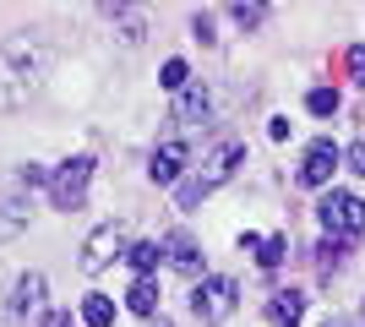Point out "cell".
Listing matches in <instances>:
<instances>
[{"instance_id": "1", "label": "cell", "mask_w": 365, "mask_h": 327, "mask_svg": "<svg viewBox=\"0 0 365 327\" xmlns=\"http://www.w3.org/2000/svg\"><path fill=\"white\" fill-rule=\"evenodd\" d=\"M44 66H49V49L33 44L28 33H16L0 44V109H22L38 82H44Z\"/></svg>"}, {"instance_id": "2", "label": "cell", "mask_w": 365, "mask_h": 327, "mask_svg": "<svg viewBox=\"0 0 365 327\" xmlns=\"http://www.w3.org/2000/svg\"><path fill=\"white\" fill-rule=\"evenodd\" d=\"M317 218H322V229H327V240H354V234H365V202L354 191H327Z\"/></svg>"}, {"instance_id": "3", "label": "cell", "mask_w": 365, "mask_h": 327, "mask_svg": "<svg viewBox=\"0 0 365 327\" xmlns=\"http://www.w3.org/2000/svg\"><path fill=\"white\" fill-rule=\"evenodd\" d=\"M88 180H93V158H66L61 170H55V180H49V197H55V207H61V213L82 207V197H88Z\"/></svg>"}, {"instance_id": "4", "label": "cell", "mask_w": 365, "mask_h": 327, "mask_svg": "<svg viewBox=\"0 0 365 327\" xmlns=\"http://www.w3.org/2000/svg\"><path fill=\"white\" fill-rule=\"evenodd\" d=\"M191 311L207 316V322L229 316V311H235V279H202L197 295H191Z\"/></svg>"}, {"instance_id": "5", "label": "cell", "mask_w": 365, "mask_h": 327, "mask_svg": "<svg viewBox=\"0 0 365 327\" xmlns=\"http://www.w3.org/2000/svg\"><path fill=\"white\" fill-rule=\"evenodd\" d=\"M115 256H120V224H98V229L88 234V246H82V267H88V273H104Z\"/></svg>"}, {"instance_id": "6", "label": "cell", "mask_w": 365, "mask_h": 327, "mask_svg": "<svg viewBox=\"0 0 365 327\" xmlns=\"http://www.w3.org/2000/svg\"><path fill=\"white\" fill-rule=\"evenodd\" d=\"M235 164H240V142L224 137L207 147V158H202V186H224L229 175H235Z\"/></svg>"}, {"instance_id": "7", "label": "cell", "mask_w": 365, "mask_h": 327, "mask_svg": "<svg viewBox=\"0 0 365 327\" xmlns=\"http://www.w3.org/2000/svg\"><path fill=\"white\" fill-rule=\"evenodd\" d=\"M28 218H33L28 197L16 186H0V240H16V234L28 229Z\"/></svg>"}, {"instance_id": "8", "label": "cell", "mask_w": 365, "mask_h": 327, "mask_svg": "<svg viewBox=\"0 0 365 327\" xmlns=\"http://www.w3.org/2000/svg\"><path fill=\"white\" fill-rule=\"evenodd\" d=\"M333 170H338V147L333 142H311V147H305V164H300V180L305 186H327Z\"/></svg>"}, {"instance_id": "9", "label": "cell", "mask_w": 365, "mask_h": 327, "mask_svg": "<svg viewBox=\"0 0 365 327\" xmlns=\"http://www.w3.org/2000/svg\"><path fill=\"white\" fill-rule=\"evenodd\" d=\"M158 251H164V262L175 267V273H197V267H202V251H197V240H191L185 229H169Z\"/></svg>"}, {"instance_id": "10", "label": "cell", "mask_w": 365, "mask_h": 327, "mask_svg": "<svg viewBox=\"0 0 365 327\" xmlns=\"http://www.w3.org/2000/svg\"><path fill=\"white\" fill-rule=\"evenodd\" d=\"M148 175L158 180V186H175L185 175V142H164L158 153H153V164H148Z\"/></svg>"}, {"instance_id": "11", "label": "cell", "mask_w": 365, "mask_h": 327, "mask_svg": "<svg viewBox=\"0 0 365 327\" xmlns=\"http://www.w3.org/2000/svg\"><path fill=\"white\" fill-rule=\"evenodd\" d=\"M267 322L273 327H300L305 322V295L300 289H278V295L267 300Z\"/></svg>"}, {"instance_id": "12", "label": "cell", "mask_w": 365, "mask_h": 327, "mask_svg": "<svg viewBox=\"0 0 365 327\" xmlns=\"http://www.w3.org/2000/svg\"><path fill=\"white\" fill-rule=\"evenodd\" d=\"M207 109H213V93H207V82H191V88L175 98V120H180V125H197V120H207Z\"/></svg>"}, {"instance_id": "13", "label": "cell", "mask_w": 365, "mask_h": 327, "mask_svg": "<svg viewBox=\"0 0 365 327\" xmlns=\"http://www.w3.org/2000/svg\"><path fill=\"white\" fill-rule=\"evenodd\" d=\"M38 300H44V273H22L11 289V316H28Z\"/></svg>"}, {"instance_id": "14", "label": "cell", "mask_w": 365, "mask_h": 327, "mask_svg": "<svg viewBox=\"0 0 365 327\" xmlns=\"http://www.w3.org/2000/svg\"><path fill=\"white\" fill-rule=\"evenodd\" d=\"M245 251H257V262L273 273V267L284 262V234H262V240H257V234H245Z\"/></svg>"}, {"instance_id": "15", "label": "cell", "mask_w": 365, "mask_h": 327, "mask_svg": "<svg viewBox=\"0 0 365 327\" xmlns=\"http://www.w3.org/2000/svg\"><path fill=\"white\" fill-rule=\"evenodd\" d=\"M125 306H131L137 316H153V306H158V284L137 279V284H131V295H125Z\"/></svg>"}, {"instance_id": "16", "label": "cell", "mask_w": 365, "mask_h": 327, "mask_svg": "<svg viewBox=\"0 0 365 327\" xmlns=\"http://www.w3.org/2000/svg\"><path fill=\"white\" fill-rule=\"evenodd\" d=\"M164 262V251L153 246V240H137L131 246V267H137V279H153V267Z\"/></svg>"}, {"instance_id": "17", "label": "cell", "mask_w": 365, "mask_h": 327, "mask_svg": "<svg viewBox=\"0 0 365 327\" xmlns=\"http://www.w3.org/2000/svg\"><path fill=\"white\" fill-rule=\"evenodd\" d=\"M82 322H88V327H109V322H115L109 295H88V300H82Z\"/></svg>"}, {"instance_id": "18", "label": "cell", "mask_w": 365, "mask_h": 327, "mask_svg": "<svg viewBox=\"0 0 365 327\" xmlns=\"http://www.w3.org/2000/svg\"><path fill=\"white\" fill-rule=\"evenodd\" d=\"M344 256H349V240H322V251H317V273L327 279L333 267H344Z\"/></svg>"}, {"instance_id": "19", "label": "cell", "mask_w": 365, "mask_h": 327, "mask_svg": "<svg viewBox=\"0 0 365 327\" xmlns=\"http://www.w3.org/2000/svg\"><path fill=\"white\" fill-rule=\"evenodd\" d=\"M158 82H164L169 93H185V88H191V66H185V61H164V71H158Z\"/></svg>"}, {"instance_id": "20", "label": "cell", "mask_w": 365, "mask_h": 327, "mask_svg": "<svg viewBox=\"0 0 365 327\" xmlns=\"http://www.w3.org/2000/svg\"><path fill=\"white\" fill-rule=\"evenodd\" d=\"M305 109H311V115H333V109H338V93H333V88H311Z\"/></svg>"}, {"instance_id": "21", "label": "cell", "mask_w": 365, "mask_h": 327, "mask_svg": "<svg viewBox=\"0 0 365 327\" xmlns=\"http://www.w3.org/2000/svg\"><path fill=\"white\" fill-rule=\"evenodd\" d=\"M49 180H55V170H44V164H28V170H22V186H49Z\"/></svg>"}, {"instance_id": "22", "label": "cell", "mask_w": 365, "mask_h": 327, "mask_svg": "<svg viewBox=\"0 0 365 327\" xmlns=\"http://www.w3.org/2000/svg\"><path fill=\"white\" fill-rule=\"evenodd\" d=\"M229 16H235L240 28H257V22H262V16H267V11H262V6H235V11H229Z\"/></svg>"}, {"instance_id": "23", "label": "cell", "mask_w": 365, "mask_h": 327, "mask_svg": "<svg viewBox=\"0 0 365 327\" xmlns=\"http://www.w3.org/2000/svg\"><path fill=\"white\" fill-rule=\"evenodd\" d=\"M344 66H349V77H354V82H365V44H354Z\"/></svg>"}, {"instance_id": "24", "label": "cell", "mask_w": 365, "mask_h": 327, "mask_svg": "<svg viewBox=\"0 0 365 327\" xmlns=\"http://www.w3.org/2000/svg\"><path fill=\"white\" fill-rule=\"evenodd\" d=\"M344 164H349V170H354V175H365V142H354L349 153H344Z\"/></svg>"}, {"instance_id": "25", "label": "cell", "mask_w": 365, "mask_h": 327, "mask_svg": "<svg viewBox=\"0 0 365 327\" xmlns=\"http://www.w3.org/2000/svg\"><path fill=\"white\" fill-rule=\"evenodd\" d=\"M44 327H71V316H66V311H49V316H44Z\"/></svg>"}, {"instance_id": "26", "label": "cell", "mask_w": 365, "mask_h": 327, "mask_svg": "<svg viewBox=\"0 0 365 327\" xmlns=\"http://www.w3.org/2000/svg\"><path fill=\"white\" fill-rule=\"evenodd\" d=\"M322 327H354V322H322Z\"/></svg>"}, {"instance_id": "27", "label": "cell", "mask_w": 365, "mask_h": 327, "mask_svg": "<svg viewBox=\"0 0 365 327\" xmlns=\"http://www.w3.org/2000/svg\"><path fill=\"white\" fill-rule=\"evenodd\" d=\"M153 327H175V322H153Z\"/></svg>"}]
</instances>
